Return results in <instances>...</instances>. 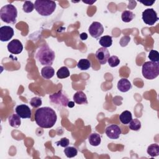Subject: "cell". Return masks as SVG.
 <instances>
[{
  "label": "cell",
  "mask_w": 159,
  "mask_h": 159,
  "mask_svg": "<svg viewBox=\"0 0 159 159\" xmlns=\"http://www.w3.org/2000/svg\"><path fill=\"white\" fill-rule=\"evenodd\" d=\"M49 98L52 102L63 107H66L69 102L68 98L62 90H60L57 93L50 95Z\"/></svg>",
  "instance_id": "8992f818"
},
{
  "label": "cell",
  "mask_w": 159,
  "mask_h": 159,
  "mask_svg": "<svg viewBox=\"0 0 159 159\" xmlns=\"http://www.w3.org/2000/svg\"><path fill=\"white\" fill-rule=\"evenodd\" d=\"M9 124L10 125L14 128H18L21 124L20 117L17 114H12L8 118Z\"/></svg>",
  "instance_id": "e0dca14e"
},
{
  "label": "cell",
  "mask_w": 159,
  "mask_h": 159,
  "mask_svg": "<svg viewBox=\"0 0 159 159\" xmlns=\"http://www.w3.org/2000/svg\"><path fill=\"white\" fill-rule=\"evenodd\" d=\"M42 99L39 97H34L30 99V104L33 107H38L42 105Z\"/></svg>",
  "instance_id": "f546056e"
},
{
  "label": "cell",
  "mask_w": 159,
  "mask_h": 159,
  "mask_svg": "<svg viewBox=\"0 0 159 159\" xmlns=\"http://www.w3.org/2000/svg\"><path fill=\"white\" fill-rule=\"evenodd\" d=\"M134 17H135L134 14L132 11H127V10L123 11L122 14H121L122 20L124 22H130L131 20H133Z\"/></svg>",
  "instance_id": "7402d4cb"
},
{
  "label": "cell",
  "mask_w": 159,
  "mask_h": 159,
  "mask_svg": "<svg viewBox=\"0 0 159 159\" xmlns=\"http://www.w3.org/2000/svg\"><path fill=\"white\" fill-rule=\"evenodd\" d=\"M35 57L42 65L51 66L55 60V54L47 45H43L37 50Z\"/></svg>",
  "instance_id": "7a4b0ae2"
},
{
  "label": "cell",
  "mask_w": 159,
  "mask_h": 159,
  "mask_svg": "<svg viewBox=\"0 0 159 159\" xmlns=\"http://www.w3.org/2000/svg\"><path fill=\"white\" fill-rule=\"evenodd\" d=\"M24 12L25 13H30L33 11L34 9V4L29 1H26L24 2L22 7Z\"/></svg>",
  "instance_id": "4316f807"
},
{
  "label": "cell",
  "mask_w": 159,
  "mask_h": 159,
  "mask_svg": "<svg viewBox=\"0 0 159 159\" xmlns=\"http://www.w3.org/2000/svg\"><path fill=\"white\" fill-rule=\"evenodd\" d=\"M105 132L107 136L111 139H117L121 134L120 128L115 124H112L107 127Z\"/></svg>",
  "instance_id": "7c38bea8"
},
{
  "label": "cell",
  "mask_w": 159,
  "mask_h": 159,
  "mask_svg": "<svg viewBox=\"0 0 159 159\" xmlns=\"http://www.w3.org/2000/svg\"><path fill=\"white\" fill-rule=\"evenodd\" d=\"M119 119L122 124H128L132 119V116L130 111H124L119 116Z\"/></svg>",
  "instance_id": "d6986e66"
},
{
  "label": "cell",
  "mask_w": 159,
  "mask_h": 159,
  "mask_svg": "<svg viewBox=\"0 0 159 159\" xmlns=\"http://www.w3.org/2000/svg\"><path fill=\"white\" fill-rule=\"evenodd\" d=\"M70 71L66 66L61 67L57 72V76L60 79L68 78L70 76Z\"/></svg>",
  "instance_id": "603a6c76"
},
{
  "label": "cell",
  "mask_w": 159,
  "mask_h": 159,
  "mask_svg": "<svg viewBox=\"0 0 159 159\" xmlns=\"http://www.w3.org/2000/svg\"><path fill=\"white\" fill-rule=\"evenodd\" d=\"M8 51L12 54H19L23 50V45L21 42L17 39L11 40L7 45Z\"/></svg>",
  "instance_id": "8fae6325"
},
{
  "label": "cell",
  "mask_w": 159,
  "mask_h": 159,
  "mask_svg": "<svg viewBox=\"0 0 159 159\" xmlns=\"http://www.w3.org/2000/svg\"><path fill=\"white\" fill-rule=\"evenodd\" d=\"M129 127L132 130L137 131L141 128V122L137 119H132L131 121L129 122Z\"/></svg>",
  "instance_id": "484cf974"
},
{
  "label": "cell",
  "mask_w": 159,
  "mask_h": 159,
  "mask_svg": "<svg viewBox=\"0 0 159 159\" xmlns=\"http://www.w3.org/2000/svg\"><path fill=\"white\" fill-rule=\"evenodd\" d=\"M56 6V2L53 1L37 0L34 3L35 9L42 16L51 15L55 11Z\"/></svg>",
  "instance_id": "3957f363"
},
{
  "label": "cell",
  "mask_w": 159,
  "mask_h": 159,
  "mask_svg": "<svg viewBox=\"0 0 159 159\" xmlns=\"http://www.w3.org/2000/svg\"><path fill=\"white\" fill-rule=\"evenodd\" d=\"M80 39H81L82 40H86V39H88V35H87L86 33L83 32V33H81V34H80Z\"/></svg>",
  "instance_id": "d6a6232c"
},
{
  "label": "cell",
  "mask_w": 159,
  "mask_h": 159,
  "mask_svg": "<svg viewBox=\"0 0 159 159\" xmlns=\"http://www.w3.org/2000/svg\"><path fill=\"white\" fill-rule=\"evenodd\" d=\"M64 153L68 158H73L78 153V150L73 147H66L64 150Z\"/></svg>",
  "instance_id": "d4e9b609"
},
{
  "label": "cell",
  "mask_w": 159,
  "mask_h": 159,
  "mask_svg": "<svg viewBox=\"0 0 159 159\" xmlns=\"http://www.w3.org/2000/svg\"><path fill=\"white\" fill-rule=\"evenodd\" d=\"M74 106H75V103L72 101H69L67 105V106H68L69 107H73Z\"/></svg>",
  "instance_id": "836d02e7"
},
{
  "label": "cell",
  "mask_w": 159,
  "mask_h": 159,
  "mask_svg": "<svg viewBox=\"0 0 159 159\" xmlns=\"http://www.w3.org/2000/svg\"><path fill=\"white\" fill-rule=\"evenodd\" d=\"M41 75L43 78L48 80L53 76L55 75V70L51 66H45L42 68Z\"/></svg>",
  "instance_id": "2e32d148"
},
{
  "label": "cell",
  "mask_w": 159,
  "mask_h": 159,
  "mask_svg": "<svg viewBox=\"0 0 159 159\" xmlns=\"http://www.w3.org/2000/svg\"><path fill=\"white\" fill-rule=\"evenodd\" d=\"M13 29L7 25L0 27V40L1 42H7L14 35Z\"/></svg>",
  "instance_id": "30bf717a"
},
{
  "label": "cell",
  "mask_w": 159,
  "mask_h": 159,
  "mask_svg": "<svg viewBox=\"0 0 159 159\" xmlns=\"http://www.w3.org/2000/svg\"><path fill=\"white\" fill-rule=\"evenodd\" d=\"M99 43L102 47H104V48L109 47L112 45V37L109 35L102 36L100 38Z\"/></svg>",
  "instance_id": "44dd1931"
},
{
  "label": "cell",
  "mask_w": 159,
  "mask_h": 159,
  "mask_svg": "<svg viewBox=\"0 0 159 159\" xmlns=\"http://www.w3.org/2000/svg\"><path fill=\"white\" fill-rule=\"evenodd\" d=\"M132 88V84L127 78H121L117 83V89L122 92L125 93L129 91Z\"/></svg>",
  "instance_id": "5bb4252c"
},
{
  "label": "cell",
  "mask_w": 159,
  "mask_h": 159,
  "mask_svg": "<svg viewBox=\"0 0 159 159\" xmlns=\"http://www.w3.org/2000/svg\"><path fill=\"white\" fill-rule=\"evenodd\" d=\"M16 112L20 118L30 119L31 117V110L30 107L25 104H20L16 107Z\"/></svg>",
  "instance_id": "4fadbf2b"
},
{
  "label": "cell",
  "mask_w": 159,
  "mask_h": 159,
  "mask_svg": "<svg viewBox=\"0 0 159 159\" xmlns=\"http://www.w3.org/2000/svg\"><path fill=\"white\" fill-rule=\"evenodd\" d=\"M143 76L147 80H153L159 75V63L158 62L146 61L142 68Z\"/></svg>",
  "instance_id": "5b68a950"
},
{
  "label": "cell",
  "mask_w": 159,
  "mask_h": 159,
  "mask_svg": "<svg viewBox=\"0 0 159 159\" xmlns=\"http://www.w3.org/2000/svg\"><path fill=\"white\" fill-rule=\"evenodd\" d=\"M88 30L91 36L96 39L102 34L104 27L100 22H93L89 26Z\"/></svg>",
  "instance_id": "ba28073f"
},
{
  "label": "cell",
  "mask_w": 159,
  "mask_h": 159,
  "mask_svg": "<svg viewBox=\"0 0 159 159\" xmlns=\"http://www.w3.org/2000/svg\"><path fill=\"white\" fill-rule=\"evenodd\" d=\"M155 2V1H140V3L144 4L145 6H152L153 5V4H154Z\"/></svg>",
  "instance_id": "1f68e13d"
},
{
  "label": "cell",
  "mask_w": 159,
  "mask_h": 159,
  "mask_svg": "<svg viewBox=\"0 0 159 159\" xmlns=\"http://www.w3.org/2000/svg\"><path fill=\"white\" fill-rule=\"evenodd\" d=\"M89 144L92 146H98L101 142V137L99 134L97 133H92L88 137Z\"/></svg>",
  "instance_id": "ac0fdd59"
},
{
  "label": "cell",
  "mask_w": 159,
  "mask_h": 159,
  "mask_svg": "<svg viewBox=\"0 0 159 159\" xmlns=\"http://www.w3.org/2000/svg\"><path fill=\"white\" fill-rule=\"evenodd\" d=\"M95 56L100 64L104 65L110 57V53L107 48L101 47L96 51Z\"/></svg>",
  "instance_id": "9c48e42d"
},
{
  "label": "cell",
  "mask_w": 159,
  "mask_h": 159,
  "mask_svg": "<svg viewBox=\"0 0 159 159\" xmlns=\"http://www.w3.org/2000/svg\"><path fill=\"white\" fill-rule=\"evenodd\" d=\"M77 66L81 70H87L91 67V62L86 58L81 59L78 62Z\"/></svg>",
  "instance_id": "cb8c5ba5"
},
{
  "label": "cell",
  "mask_w": 159,
  "mask_h": 159,
  "mask_svg": "<svg viewBox=\"0 0 159 159\" xmlns=\"http://www.w3.org/2000/svg\"><path fill=\"white\" fill-rule=\"evenodd\" d=\"M69 143H70L69 140L67 138L64 137V138L61 139L60 140L56 142L55 143L57 144V146L60 145L62 147H66L69 145Z\"/></svg>",
  "instance_id": "4dcf8cb0"
},
{
  "label": "cell",
  "mask_w": 159,
  "mask_h": 159,
  "mask_svg": "<svg viewBox=\"0 0 159 159\" xmlns=\"http://www.w3.org/2000/svg\"><path fill=\"white\" fill-rule=\"evenodd\" d=\"M148 58L153 62L159 61V53L158 51L155 50H151L149 52Z\"/></svg>",
  "instance_id": "f1b7e54d"
},
{
  "label": "cell",
  "mask_w": 159,
  "mask_h": 159,
  "mask_svg": "<svg viewBox=\"0 0 159 159\" xmlns=\"http://www.w3.org/2000/svg\"><path fill=\"white\" fill-rule=\"evenodd\" d=\"M17 11L16 7L10 4L2 6L0 10L1 19L7 24H14L16 22Z\"/></svg>",
  "instance_id": "277c9868"
},
{
  "label": "cell",
  "mask_w": 159,
  "mask_h": 159,
  "mask_svg": "<svg viewBox=\"0 0 159 159\" xmlns=\"http://www.w3.org/2000/svg\"><path fill=\"white\" fill-rule=\"evenodd\" d=\"M73 101L78 104H88L87 97L82 91H78L73 95Z\"/></svg>",
  "instance_id": "9a60e30c"
},
{
  "label": "cell",
  "mask_w": 159,
  "mask_h": 159,
  "mask_svg": "<svg viewBox=\"0 0 159 159\" xmlns=\"http://www.w3.org/2000/svg\"><path fill=\"white\" fill-rule=\"evenodd\" d=\"M142 19L146 24L153 25L158 20V17L157 12L153 9L150 8L143 11Z\"/></svg>",
  "instance_id": "52a82bcc"
},
{
  "label": "cell",
  "mask_w": 159,
  "mask_h": 159,
  "mask_svg": "<svg viewBox=\"0 0 159 159\" xmlns=\"http://www.w3.org/2000/svg\"><path fill=\"white\" fill-rule=\"evenodd\" d=\"M107 62L111 67H116L119 65L120 60L117 56L113 55L109 58Z\"/></svg>",
  "instance_id": "83f0119b"
},
{
  "label": "cell",
  "mask_w": 159,
  "mask_h": 159,
  "mask_svg": "<svg viewBox=\"0 0 159 159\" xmlns=\"http://www.w3.org/2000/svg\"><path fill=\"white\" fill-rule=\"evenodd\" d=\"M147 153L152 157H157L159 155V145L157 143H153L147 148Z\"/></svg>",
  "instance_id": "ffe728a7"
},
{
  "label": "cell",
  "mask_w": 159,
  "mask_h": 159,
  "mask_svg": "<svg viewBox=\"0 0 159 159\" xmlns=\"http://www.w3.org/2000/svg\"><path fill=\"white\" fill-rule=\"evenodd\" d=\"M57 116L55 111L49 107H42L36 110L35 121L41 128L52 127L56 123Z\"/></svg>",
  "instance_id": "6da1fadb"
}]
</instances>
